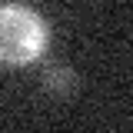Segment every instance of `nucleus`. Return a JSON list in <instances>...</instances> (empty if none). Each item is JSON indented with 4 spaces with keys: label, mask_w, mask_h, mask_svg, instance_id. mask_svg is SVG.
Listing matches in <instances>:
<instances>
[{
    "label": "nucleus",
    "mask_w": 133,
    "mask_h": 133,
    "mask_svg": "<svg viewBox=\"0 0 133 133\" xmlns=\"http://www.w3.org/2000/svg\"><path fill=\"white\" fill-rule=\"evenodd\" d=\"M73 83H77V77H73V70H66V66H47V70H43V87L53 90V93H70Z\"/></svg>",
    "instance_id": "2"
},
{
    "label": "nucleus",
    "mask_w": 133,
    "mask_h": 133,
    "mask_svg": "<svg viewBox=\"0 0 133 133\" xmlns=\"http://www.w3.org/2000/svg\"><path fill=\"white\" fill-rule=\"evenodd\" d=\"M50 23L23 3H3L0 7V63L27 66L47 53Z\"/></svg>",
    "instance_id": "1"
}]
</instances>
